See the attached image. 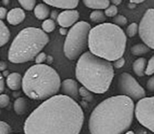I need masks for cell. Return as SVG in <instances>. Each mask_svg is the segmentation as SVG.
Wrapping results in <instances>:
<instances>
[{
  "label": "cell",
  "mask_w": 154,
  "mask_h": 134,
  "mask_svg": "<svg viewBox=\"0 0 154 134\" xmlns=\"http://www.w3.org/2000/svg\"><path fill=\"white\" fill-rule=\"evenodd\" d=\"M84 121L82 108L73 98L57 94L32 112L24 123V133L79 134Z\"/></svg>",
  "instance_id": "1"
},
{
  "label": "cell",
  "mask_w": 154,
  "mask_h": 134,
  "mask_svg": "<svg viewBox=\"0 0 154 134\" xmlns=\"http://www.w3.org/2000/svg\"><path fill=\"white\" fill-rule=\"evenodd\" d=\"M135 104L123 95L108 97L96 106L89 119L91 134H124L132 125Z\"/></svg>",
  "instance_id": "2"
},
{
  "label": "cell",
  "mask_w": 154,
  "mask_h": 134,
  "mask_svg": "<svg viewBox=\"0 0 154 134\" xmlns=\"http://www.w3.org/2000/svg\"><path fill=\"white\" fill-rule=\"evenodd\" d=\"M75 76L78 82L89 91L103 94L108 91L114 79V67L111 61L86 52L78 58Z\"/></svg>",
  "instance_id": "3"
},
{
  "label": "cell",
  "mask_w": 154,
  "mask_h": 134,
  "mask_svg": "<svg viewBox=\"0 0 154 134\" xmlns=\"http://www.w3.org/2000/svg\"><path fill=\"white\" fill-rule=\"evenodd\" d=\"M126 41V34L120 27L105 22L90 29L88 47L93 55L108 61H114L123 57Z\"/></svg>",
  "instance_id": "4"
},
{
  "label": "cell",
  "mask_w": 154,
  "mask_h": 134,
  "mask_svg": "<svg viewBox=\"0 0 154 134\" xmlns=\"http://www.w3.org/2000/svg\"><path fill=\"white\" fill-rule=\"evenodd\" d=\"M61 83L60 75L55 69L45 64H36L24 74L22 88L29 98L48 100L57 95Z\"/></svg>",
  "instance_id": "5"
},
{
  "label": "cell",
  "mask_w": 154,
  "mask_h": 134,
  "mask_svg": "<svg viewBox=\"0 0 154 134\" xmlns=\"http://www.w3.org/2000/svg\"><path fill=\"white\" fill-rule=\"evenodd\" d=\"M49 36L42 29L27 27L15 37L8 50V59L14 64L32 61L49 42Z\"/></svg>",
  "instance_id": "6"
},
{
  "label": "cell",
  "mask_w": 154,
  "mask_h": 134,
  "mask_svg": "<svg viewBox=\"0 0 154 134\" xmlns=\"http://www.w3.org/2000/svg\"><path fill=\"white\" fill-rule=\"evenodd\" d=\"M91 26L85 21H80L69 30L63 46V52L69 60L80 58L88 46L89 34Z\"/></svg>",
  "instance_id": "7"
},
{
  "label": "cell",
  "mask_w": 154,
  "mask_h": 134,
  "mask_svg": "<svg viewBox=\"0 0 154 134\" xmlns=\"http://www.w3.org/2000/svg\"><path fill=\"white\" fill-rule=\"evenodd\" d=\"M117 88L121 95L139 100L145 97L146 92L138 81L129 73H123L117 78Z\"/></svg>",
  "instance_id": "8"
},
{
  "label": "cell",
  "mask_w": 154,
  "mask_h": 134,
  "mask_svg": "<svg viewBox=\"0 0 154 134\" xmlns=\"http://www.w3.org/2000/svg\"><path fill=\"white\" fill-rule=\"evenodd\" d=\"M135 115L141 125L154 133V97L138 100L135 106Z\"/></svg>",
  "instance_id": "9"
},
{
  "label": "cell",
  "mask_w": 154,
  "mask_h": 134,
  "mask_svg": "<svg viewBox=\"0 0 154 134\" xmlns=\"http://www.w3.org/2000/svg\"><path fill=\"white\" fill-rule=\"evenodd\" d=\"M138 34L144 44L154 49V8L147 9L138 25Z\"/></svg>",
  "instance_id": "10"
},
{
  "label": "cell",
  "mask_w": 154,
  "mask_h": 134,
  "mask_svg": "<svg viewBox=\"0 0 154 134\" xmlns=\"http://www.w3.org/2000/svg\"><path fill=\"white\" fill-rule=\"evenodd\" d=\"M79 16V12L77 10H66L59 13L57 21L62 28H67L75 25Z\"/></svg>",
  "instance_id": "11"
},
{
  "label": "cell",
  "mask_w": 154,
  "mask_h": 134,
  "mask_svg": "<svg viewBox=\"0 0 154 134\" xmlns=\"http://www.w3.org/2000/svg\"><path fill=\"white\" fill-rule=\"evenodd\" d=\"M61 92L63 95L71 98H75L79 95V88L78 83L72 79H65L61 83Z\"/></svg>",
  "instance_id": "12"
},
{
  "label": "cell",
  "mask_w": 154,
  "mask_h": 134,
  "mask_svg": "<svg viewBox=\"0 0 154 134\" xmlns=\"http://www.w3.org/2000/svg\"><path fill=\"white\" fill-rule=\"evenodd\" d=\"M44 3L52 7L66 10H74L78 7L79 1L78 0H45Z\"/></svg>",
  "instance_id": "13"
},
{
  "label": "cell",
  "mask_w": 154,
  "mask_h": 134,
  "mask_svg": "<svg viewBox=\"0 0 154 134\" xmlns=\"http://www.w3.org/2000/svg\"><path fill=\"white\" fill-rule=\"evenodd\" d=\"M26 13L20 7H15L11 9L8 13L7 20L11 25H17L21 23L25 19Z\"/></svg>",
  "instance_id": "14"
},
{
  "label": "cell",
  "mask_w": 154,
  "mask_h": 134,
  "mask_svg": "<svg viewBox=\"0 0 154 134\" xmlns=\"http://www.w3.org/2000/svg\"><path fill=\"white\" fill-rule=\"evenodd\" d=\"M6 83L8 88L13 91H17L19 90L22 87L23 83V78L20 73H11L8 76L7 79H6Z\"/></svg>",
  "instance_id": "15"
},
{
  "label": "cell",
  "mask_w": 154,
  "mask_h": 134,
  "mask_svg": "<svg viewBox=\"0 0 154 134\" xmlns=\"http://www.w3.org/2000/svg\"><path fill=\"white\" fill-rule=\"evenodd\" d=\"M83 3L84 4V5L87 6V7L91 9H94L96 10H105L106 8H108L111 4V1H108V0H84L83 1Z\"/></svg>",
  "instance_id": "16"
},
{
  "label": "cell",
  "mask_w": 154,
  "mask_h": 134,
  "mask_svg": "<svg viewBox=\"0 0 154 134\" xmlns=\"http://www.w3.org/2000/svg\"><path fill=\"white\" fill-rule=\"evenodd\" d=\"M147 62L145 58H138L135 60L132 64V68L135 74L138 76H144L147 68Z\"/></svg>",
  "instance_id": "17"
},
{
  "label": "cell",
  "mask_w": 154,
  "mask_h": 134,
  "mask_svg": "<svg viewBox=\"0 0 154 134\" xmlns=\"http://www.w3.org/2000/svg\"><path fill=\"white\" fill-rule=\"evenodd\" d=\"M34 14L38 19H47L50 15V8L45 3H39L36 4L34 10Z\"/></svg>",
  "instance_id": "18"
},
{
  "label": "cell",
  "mask_w": 154,
  "mask_h": 134,
  "mask_svg": "<svg viewBox=\"0 0 154 134\" xmlns=\"http://www.w3.org/2000/svg\"><path fill=\"white\" fill-rule=\"evenodd\" d=\"M10 36V31L7 25L2 21L0 20V47L8 42Z\"/></svg>",
  "instance_id": "19"
},
{
  "label": "cell",
  "mask_w": 154,
  "mask_h": 134,
  "mask_svg": "<svg viewBox=\"0 0 154 134\" xmlns=\"http://www.w3.org/2000/svg\"><path fill=\"white\" fill-rule=\"evenodd\" d=\"M14 109L17 115H23L27 109V101L23 97H19L14 103Z\"/></svg>",
  "instance_id": "20"
},
{
  "label": "cell",
  "mask_w": 154,
  "mask_h": 134,
  "mask_svg": "<svg viewBox=\"0 0 154 134\" xmlns=\"http://www.w3.org/2000/svg\"><path fill=\"white\" fill-rule=\"evenodd\" d=\"M90 18L92 22H95V23H98L99 25V24L105 23V22L106 21L107 16L105 15V11H103V10H96L91 12L90 15Z\"/></svg>",
  "instance_id": "21"
},
{
  "label": "cell",
  "mask_w": 154,
  "mask_h": 134,
  "mask_svg": "<svg viewBox=\"0 0 154 134\" xmlns=\"http://www.w3.org/2000/svg\"><path fill=\"white\" fill-rule=\"evenodd\" d=\"M150 49L147 45L141 43L133 45L132 47L131 48V52H132V54H133L134 55H137V56L147 54V52H150Z\"/></svg>",
  "instance_id": "22"
},
{
  "label": "cell",
  "mask_w": 154,
  "mask_h": 134,
  "mask_svg": "<svg viewBox=\"0 0 154 134\" xmlns=\"http://www.w3.org/2000/svg\"><path fill=\"white\" fill-rule=\"evenodd\" d=\"M42 30L45 33H51L56 28L55 21L52 19H47L42 22Z\"/></svg>",
  "instance_id": "23"
},
{
  "label": "cell",
  "mask_w": 154,
  "mask_h": 134,
  "mask_svg": "<svg viewBox=\"0 0 154 134\" xmlns=\"http://www.w3.org/2000/svg\"><path fill=\"white\" fill-rule=\"evenodd\" d=\"M20 4L21 7L26 10H34L36 6V1L35 0H20Z\"/></svg>",
  "instance_id": "24"
},
{
  "label": "cell",
  "mask_w": 154,
  "mask_h": 134,
  "mask_svg": "<svg viewBox=\"0 0 154 134\" xmlns=\"http://www.w3.org/2000/svg\"><path fill=\"white\" fill-rule=\"evenodd\" d=\"M138 32V25L136 22H132V23L129 24L128 27L126 28V35L129 37H135Z\"/></svg>",
  "instance_id": "25"
},
{
  "label": "cell",
  "mask_w": 154,
  "mask_h": 134,
  "mask_svg": "<svg viewBox=\"0 0 154 134\" xmlns=\"http://www.w3.org/2000/svg\"><path fill=\"white\" fill-rule=\"evenodd\" d=\"M79 94L85 100L88 102H91L93 99V94H91V91H89L85 87L82 86L79 88Z\"/></svg>",
  "instance_id": "26"
},
{
  "label": "cell",
  "mask_w": 154,
  "mask_h": 134,
  "mask_svg": "<svg viewBox=\"0 0 154 134\" xmlns=\"http://www.w3.org/2000/svg\"><path fill=\"white\" fill-rule=\"evenodd\" d=\"M127 22L128 20L127 19H126V17L122 14L117 15V16H116L115 17H114V19H113V23L119 27L124 26V25H126V24H127Z\"/></svg>",
  "instance_id": "27"
},
{
  "label": "cell",
  "mask_w": 154,
  "mask_h": 134,
  "mask_svg": "<svg viewBox=\"0 0 154 134\" xmlns=\"http://www.w3.org/2000/svg\"><path fill=\"white\" fill-rule=\"evenodd\" d=\"M117 12H118L117 7L114 5V4H111L108 8L105 10V15H106V16H108V17H115L117 15Z\"/></svg>",
  "instance_id": "28"
},
{
  "label": "cell",
  "mask_w": 154,
  "mask_h": 134,
  "mask_svg": "<svg viewBox=\"0 0 154 134\" xmlns=\"http://www.w3.org/2000/svg\"><path fill=\"white\" fill-rule=\"evenodd\" d=\"M154 73V55L151 58H150V60L147 62V68L145 70V74L147 76H151Z\"/></svg>",
  "instance_id": "29"
},
{
  "label": "cell",
  "mask_w": 154,
  "mask_h": 134,
  "mask_svg": "<svg viewBox=\"0 0 154 134\" xmlns=\"http://www.w3.org/2000/svg\"><path fill=\"white\" fill-rule=\"evenodd\" d=\"M10 103V97L7 94H0V108H5Z\"/></svg>",
  "instance_id": "30"
},
{
  "label": "cell",
  "mask_w": 154,
  "mask_h": 134,
  "mask_svg": "<svg viewBox=\"0 0 154 134\" xmlns=\"http://www.w3.org/2000/svg\"><path fill=\"white\" fill-rule=\"evenodd\" d=\"M11 127L5 121H0V134H9Z\"/></svg>",
  "instance_id": "31"
},
{
  "label": "cell",
  "mask_w": 154,
  "mask_h": 134,
  "mask_svg": "<svg viewBox=\"0 0 154 134\" xmlns=\"http://www.w3.org/2000/svg\"><path fill=\"white\" fill-rule=\"evenodd\" d=\"M125 63H126V60H125L124 58L122 57V58H118V59L115 60L114 61V63H113V67H114L117 69H120L124 66Z\"/></svg>",
  "instance_id": "32"
},
{
  "label": "cell",
  "mask_w": 154,
  "mask_h": 134,
  "mask_svg": "<svg viewBox=\"0 0 154 134\" xmlns=\"http://www.w3.org/2000/svg\"><path fill=\"white\" fill-rule=\"evenodd\" d=\"M47 58V55L45 52H41L37 56L35 57V63L37 64H41L45 62Z\"/></svg>",
  "instance_id": "33"
},
{
  "label": "cell",
  "mask_w": 154,
  "mask_h": 134,
  "mask_svg": "<svg viewBox=\"0 0 154 134\" xmlns=\"http://www.w3.org/2000/svg\"><path fill=\"white\" fill-rule=\"evenodd\" d=\"M147 88L151 92H154V76H151L147 82Z\"/></svg>",
  "instance_id": "34"
},
{
  "label": "cell",
  "mask_w": 154,
  "mask_h": 134,
  "mask_svg": "<svg viewBox=\"0 0 154 134\" xmlns=\"http://www.w3.org/2000/svg\"><path fill=\"white\" fill-rule=\"evenodd\" d=\"M8 12L7 9L3 7H0V20L7 17Z\"/></svg>",
  "instance_id": "35"
},
{
  "label": "cell",
  "mask_w": 154,
  "mask_h": 134,
  "mask_svg": "<svg viewBox=\"0 0 154 134\" xmlns=\"http://www.w3.org/2000/svg\"><path fill=\"white\" fill-rule=\"evenodd\" d=\"M4 88H5L4 78H3L2 73H0V94H1V93H2V91H4Z\"/></svg>",
  "instance_id": "36"
},
{
  "label": "cell",
  "mask_w": 154,
  "mask_h": 134,
  "mask_svg": "<svg viewBox=\"0 0 154 134\" xmlns=\"http://www.w3.org/2000/svg\"><path fill=\"white\" fill-rule=\"evenodd\" d=\"M7 68V63L4 61H0V71L5 70Z\"/></svg>",
  "instance_id": "37"
},
{
  "label": "cell",
  "mask_w": 154,
  "mask_h": 134,
  "mask_svg": "<svg viewBox=\"0 0 154 134\" xmlns=\"http://www.w3.org/2000/svg\"><path fill=\"white\" fill-rule=\"evenodd\" d=\"M69 31L67 30V28H60V33L62 34V35H67Z\"/></svg>",
  "instance_id": "38"
},
{
  "label": "cell",
  "mask_w": 154,
  "mask_h": 134,
  "mask_svg": "<svg viewBox=\"0 0 154 134\" xmlns=\"http://www.w3.org/2000/svg\"><path fill=\"white\" fill-rule=\"evenodd\" d=\"M121 2H122L121 0H113V1H111V3H113V4L115 6L119 5V4H120V3Z\"/></svg>",
  "instance_id": "39"
},
{
  "label": "cell",
  "mask_w": 154,
  "mask_h": 134,
  "mask_svg": "<svg viewBox=\"0 0 154 134\" xmlns=\"http://www.w3.org/2000/svg\"><path fill=\"white\" fill-rule=\"evenodd\" d=\"M58 15L59 14H57V12L56 11H52V13H51V18H52V19H57V17H58Z\"/></svg>",
  "instance_id": "40"
},
{
  "label": "cell",
  "mask_w": 154,
  "mask_h": 134,
  "mask_svg": "<svg viewBox=\"0 0 154 134\" xmlns=\"http://www.w3.org/2000/svg\"><path fill=\"white\" fill-rule=\"evenodd\" d=\"M131 3H135V4H140V3L144 2L143 0H131L130 1Z\"/></svg>",
  "instance_id": "41"
},
{
  "label": "cell",
  "mask_w": 154,
  "mask_h": 134,
  "mask_svg": "<svg viewBox=\"0 0 154 134\" xmlns=\"http://www.w3.org/2000/svg\"><path fill=\"white\" fill-rule=\"evenodd\" d=\"M135 134H147V131L145 130H144V129H140Z\"/></svg>",
  "instance_id": "42"
},
{
  "label": "cell",
  "mask_w": 154,
  "mask_h": 134,
  "mask_svg": "<svg viewBox=\"0 0 154 134\" xmlns=\"http://www.w3.org/2000/svg\"><path fill=\"white\" fill-rule=\"evenodd\" d=\"M124 134H135V133H134L133 131H132V130H129V131H127L126 133H124Z\"/></svg>",
  "instance_id": "43"
}]
</instances>
